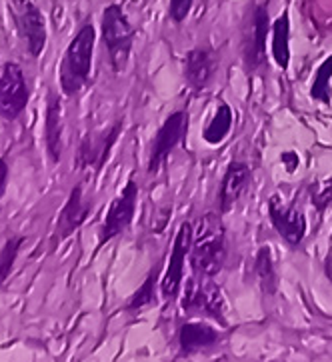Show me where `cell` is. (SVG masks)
Instances as JSON below:
<instances>
[{"instance_id":"cell-1","label":"cell","mask_w":332,"mask_h":362,"mask_svg":"<svg viewBox=\"0 0 332 362\" xmlns=\"http://www.w3.org/2000/svg\"><path fill=\"white\" fill-rule=\"evenodd\" d=\"M226 260V236L218 214L208 212L198 221V233L192 238L190 264L196 276L214 279Z\"/></svg>"},{"instance_id":"cell-2","label":"cell","mask_w":332,"mask_h":362,"mask_svg":"<svg viewBox=\"0 0 332 362\" xmlns=\"http://www.w3.org/2000/svg\"><path fill=\"white\" fill-rule=\"evenodd\" d=\"M96 33L95 26L86 23L74 35L64 57L60 60L59 81L60 88L66 96H74L83 90L90 81L93 71V54H95Z\"/></svg>"},{"instance_id":"cell-3","label":"cell","mask_w":332,"mask_h":362,"mask_svg":"<svg viewBox=\"0 0 332 362\" xmlns=\"http://www.w3.org/2000/svg\"><path fill=\"white\" fill-rule=\"evenodd\" d=\"M102 40L107 45L112 71H124L131 59L134 28L119 4H108L102 12Z\"/></svg>"},{"instance_id":"cell-4","label":"cell","mask_w":332,"mask_h":362,"mask_svg":"<svg viewBox=\"0 0 332 362\" xmlns=\"http://www.w3.org/2000/svg\"><path fill=\"white\" fill-rule=\"evenodd\" d=\"M8 11L30 57L38 59L47 47V23L40 8L35 0H8Z\"/></svg>"},{"instance_id":"cell-5","label":"cell","mask_w":332,"mask_h":362,"mask_svg":"<svg viewBox=\"0 0 332 362\" xmlns=\"http://www.w3.org/2000/svg\"><path fill=\"white\" fill-rule=\"evenodd\" d=\"M28 84L18 62L6 60L0 64V117L16 120L28 105Z\"/></svg>"},{"instance_id":"cell-6","label":"cell","mask_w":332,"mask_h":362,"mask_svg":"<svg viewBox=\"0 0 332 362\" xmlns=\"http://www.w3.org/2000/svg\"><path fill=\"white\" fill-rule=\"evenodd\" d=\"M184 310H196L202 313L208 318L218 320L220 325L226 327L225 320V300H223V294L220 288L214 286L211 279H204V276H196L190 279L189 286H186V294H184V300H182Z\"/></svg>"},{"instance_id":"cell-7","label":"cell","mask_w":332,"mask_h":362,"mask_svg":"<svg viewBox=\"0 0 332 362\" xmlns=\"http://www.w3.org/2000/svg\"><path fill=\"white\" fill-rule=\"evenodd\" d=\"M192 224L190 222H182L180 228H178L177 238H174V246H172V252H170V260H168V269H166L165 279L160 284V292H162V298L166 303L174 300L178 296V291L182 286V279H184V262L186 257L190 255V248H192Z\"/></svg>"},{"instance_id":"cell-8","label":"cell","mask_w":332,"mask_h":362,"mask_svg":"<svg viewBox=\"0 0 332 362\" xmlns=\"http://www.w3.org/2000/svg\"><path fill=\"white\" fill-rule=\"evenodd\" d=\"M189 129V112L186 110H177L166 118L165 124L156 132V139L153 142V152L148 160V175H156L168 160L170 152L174 151L178 142L186 134Z\"/></svg>"},{"instance_id":"cell-9","label":"cell","mask_w":332,"mask_h":362,"mask_svg":"<svg viewBox=\"0 0 332 362\" xmlns=\"http://www.w3.org/2000/svg\"><path fill=\"white\" fill-rule=\"evenodd\" d=\"M136 200H138V187L131 178L108 209L107 218L102 222V230H100V246L107 245L108 240H112L114 236H119L131 226L134 211H136Z\"/></svg>"},{"instance_id":"cell-10","label":"cell","mask_w":332,"mask_h":362,"mask_svg":"<svg viewBox=\"0 0 332 362\" xmlns=\"http://www.w3.org/2000/svg\"><path fill=\"white\" fill-rule=\"evenodd\" d=\"M268 216L274 230L285 238L290 246H298L307 234V218L295 206H285L280 200L273 197L268 202Z\"/></svg>"},{"instance_id":"cell-11","label":"cell","mask_w":332,"mask_h":362,"mask_svg":"<svg viewBox=\"0 0 332 362\" xmlns=\"http://www.w3.org/2000/svg\"><path fill=\"white\" fill-rule=\"evenodd\" d=\"M62 134H64V108L62 100L57 94L48 93L47 98V115H45V142L50 160L57 164L62 156Z\"/></svg>"},{"instance_id":"cell-12","label":"cell","mask_w":332,"mask_h":362,"mask_svg":"<svg viewBox=\"0 0 332 362\" xmlns=\"http://www.w3.org/2000/svg\"><path fill=\"white\" fill-rule=\"evenodd\" d=\"M122 130V122H117L114 127L102 134H88L81 144V152H78V163L81 166H95L96 170H100L105 163H107L110 148L114 146V142L119 141V134Z\"/></svg>"},{"instance_id":"cell-13","label":"cell","mask_w":332,"mask_h":362,"mask_svg":"<svg viewBox=\"0 0 332 362\" xmlns=\"http://www.w3.org/2000/svg\"><path fill=\"white\" fill-rule=\"evenodd\" d=\"M250 182V168L244 163H230L226 168L220 190H218V204L220 212H228L237 204Z\"/></svg>"},{"instance_id":"cell-14","label":"cell","mask_w":332,"mask_h":362,"mask_svg":"<svg viewBox=\"0 0 332 362\" xmlns=\"http://www.w3.org/2000/svg\"><path fill=\"white\" fill-rule=\"evenodd\" d=\"M220 334L206 322H186L178 330V344L184 356L196 354V352L208 351L214 344H218Z\"/></svg>"},{"instance_id":"cell-15","label":"cell","mask_w":332,"mask_h":362,"mask_svg":"<svg viewBox=\"0 0 332 362\" xmlns=\"http://www.w3.org/2000/svg\"><path fill=\"white\" fill-rule=\"evenodd\" d=\"M90 206H86L83 200V185H76L72 188L69 200L64 204V209L60 212L59 222H57V236L59 240L69 238L74 230H78L83 226V222L88 216Z\"/></svg>"},{"instance_id":"cell-16","label":"cell","mask_w":332,"mask_h":362,"mask_svg":"<svg viewBox=\"0 0 332 362\" xmlns=\"http://www.w3.org/2000/svg\"><path fill=\"white\" fill-rule=\"evenodd\" d=\"M216 69V57L211 48H192L184 59V76L194 90H202Z\"/></svg>"},{"instance_id":"cell-17","label":"cell","mask_w":332,"mask_h":362,"mask_svg":"<svg viewBox=\"0 0 332 362\" xmlns=\"http://www.w3.org/2000/svg\"><path fill=\"white\" fill-rule=\"evenodd\" d=\"M271 30L268 21V8L264 4H259L252 14V36H250V48L244 50L249 69H259L264 64L266 57V35Z\"/></svg>"},{"instance_id":"cell-18","label":"cell","mask_w":332,"mask_h":362,"mask_svg":"<svg viewBox=\"0 0 332 362\" xmlns=\"http://www.w3.org/2000/svg\"><path fill=\"white\" fill-rule=\"evenodd\" d=\"M273 57L283 71L288 69V62H290V21H288V12L280 14L273 24Z\"/></svg>"},{"instance_id":"cell-19","label":"cell","mask_w":332,"mask_h":362,"mask_svg":"<svg viewBox=\"0 0 332 362\" xmlns=\"http://www.w3.org/2000/svg\"><path fill=\"white\" fill-rule=\"evenodd\" d=\"M232 122H235L232 108L226 103H220L218 108H216V112H214V117L211 118V122L206 124V129L202 132V139L208 144H220L230 134Z\"/></svg>"},{"instance_id":"cell-20","label":"cell","mask_w":332,"mask_h":362,"mask_svg":"<svg viewBox=\"0 0 332 362\" xmlns=\"http://www.w3.org/2000/svg\"><path fill=\"white\" fill-rule=\"evenodd\" d=\"M254 272H256V279L261 282L262 292L273 296L276 292V286H278V279H276V270H274L273 252H271L268 246L259 248L256 260H254Z\"/></svg>"},{"instance_id":"cell-21","label":"cell","mask_w":332,"mask_h":362,"mask_svg":"<svg viewBox=\"0 0 332 362\" xmlns=\"http://www.w3.org/2000/svg\"><path fill=\"white\" fill-rule=\"evenodd\" d=\"M331 78H332V54L328 59L322 62L316 71L314 82H312V88H310V96L319 103L324 105H331L332 100V88H331Z\"/></svg>"},{"instance_id":"cell-22","label":"cell","mask_w":332,"mask_h":362,"mask_svg":"<svg viewBox=\"0 0 332 362\" xmlns=\"http://www.w3.org/2000/svg\"><path fill=\"white\" fill-rule=\"evenodd\" d=\"M23 243V236H12V238H8V240L4 243V246L0 248V284L11 276L14 260L18 257V250H20Z\"/></svg>"},{"instance_id":"cell-23","label":"cell","mask_w":332,"mask_h":362,"mask_svg":"<svg viewBox=\"0 0 332 362\" xmlns=\"http://www.w3.org/2000/svg\"><path fill=\"white\" fill-rule=\"evenodd\" d=\"M155 284L156 269L146 276V281L143 282V286L132 294V298L129 300V304H126V310H129V313H136V310H141L144 306L153 304V300H155Z\"/></svg>"},{"instance_id":"cell-24","label":"cell","mask_w":332,"mask_h":362,"mask_svg":"<svg viewBox=\"0 0 332 362\" xmlns=\"http://www.w3.org/2000/svg\"><path fill=\"white\" fill-rule=\"evenodd\" d=\"M192 4H194V0H170L168 14H170L172 23H184L189 18L190 11H192Z\"/></svg>"},{"instance_id":"cell-25","label":"cell","mask_w":332,"mask_h":362,"mask_svg":"<svg viewBox=\"0 0 332 362\" xmlns=\"http://www.w3.org/2000/svg\"><path fill=\"white\" fill-rule=\"evenodd\" d=\"M312 202L324 211L326 206H328V202H332V180L328 182H324V187H322L321 192H312Z\"/></svg>"},{"instance_id":"cell-26","label":"cell","mask_w":332,"mask_h":362,"mask_svg":"<svg viewBox=\"0 0 332 362\" xmlns=\"http://www.w3.org/2000/svg\"><path fill=\"white\" fill-rule=\"evenodd\" d=\"M8 176H11L8 163H6V158H0V200L6 192V187H8Z\"/></svg>"},{"instance_id":"cell-27","label":"cell","mask_w":332,"mask_h":362,"mask_svg":"<svg viewBox=\"0 0 332 362\" xmlns=\"http://www.w3.org/2000/svg\"><path fill=\"white\" fill-rule=\"evenodd\" d=\"M283 163H285L286 170H288V173H295L300 160H298L297 152H285V154H283Z\"/></svg>"}]
</instances>
